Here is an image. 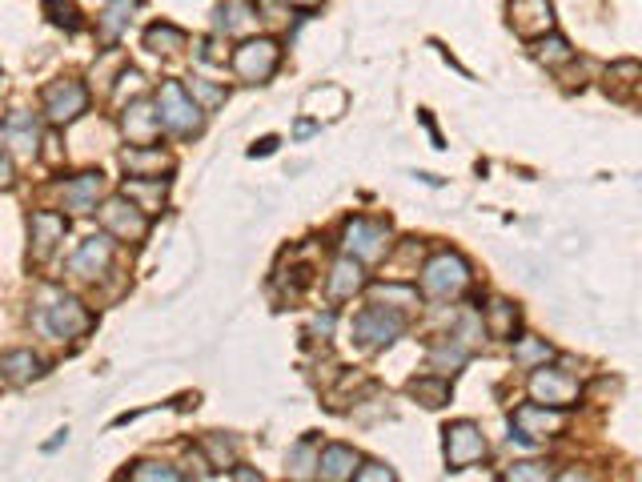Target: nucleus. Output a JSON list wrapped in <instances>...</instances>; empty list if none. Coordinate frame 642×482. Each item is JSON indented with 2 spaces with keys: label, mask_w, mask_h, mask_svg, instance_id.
<instances>
[{
  "label": "nucleus",
  "mask_w": 642,
  "mask_h": 482,
  "mask_svg": "<svg viewBox=\"0 0 642 482\" xmlns=\"http://www.w3.org/2000/svg\"><path fill=\"white\" fill-rule=\"evenodd\" d=\"M113 254H117L113 233H93V237L81 241V250L69 258V274L81 278V282H97L101 274H109Z\"/></svg>",
  "instance_id": "f8f14e48"
},
{
  "label": "nucleus",
  "mask_w": 642,
  "mask_h": 482,
  "mask_svg": "<svg viewBox=\"0 0 642 482\" xmlns=\"http://www.w3.org/2000/svg\"><path fill=\"white\" fill-rule=\"evenodd\" d=\"M225 478H249V482H253V478H261V474H257V470H225Z\"/></svg>",
  "instance_id": "c03bdc74"
},
{
  "label": "nucleus",
  "mask_w": 642,
  "mask_h": 482,
  "mask_svg": "<svg viewBox=\"0 0 642 482\" xmlns=\"http://www.w3.org/2000/svg\"><path fill=\"white\" fill-rule=\"evenodd\" d=\"M566 430V410L546 402H522L510 414V442H546Z\"/></svg>",
  "instance_id": "39448f33"
},
{
  "label": "nucleus",
  "mask_w": 642,
  "mask_h": 482,
  "mask_svg": "<svg viewBox=\"0 0 642 482\" xmlns=\"http://www.w3.org/2000/svg\"><path fill=\"white\" fill-rule=\"evenodd\" d=\"M121 193L133 201V205H141L145 213H157L161 205H165V193H169V181H161V177H125V185H121Z\"/></svg>",
  "instance_id": "aec40b11"
},
{
  "label": "nucleus",
  "mask_w": 642,
  "mask_h": 482,
  "mask_svg": "<svg viewBox=\"0 0 642 482\" xmlns=\"http://www.w3.org/2000/svg\"><path fill=\"white\" fill-rule=\"evenodd\" d=\"M289 5H297V9H317L321 0H289Z\"/></svg>",
  "instance_id": "a18cd8bd"
},
{
  "label": "nucleus",
  "mask_w": 642,
  "mask_h": 482,
  "mask_svg": "<svg viewBox=\"0 0 642 482\" xmlns=\"http://www.w3.org/2000/svg\"><path fill=\"white\" fill-rule=\"evenodd\" d=\"M41 109H45V121L49 125H69V121H77L85 109H89V89L81 85V81H53L49 89H45V97H41Z\"/></svg>",
  "instance_id": "9b49d317"
},
{
  "label": "nucleus",
  "mask_w": 642,
  "mask_h": 482,
  "mask_svg": "<svg viewBox=\"0 0 642 482\" xmlns=\"http://www.w3.org/2000/svg\"><path fill=\"white\" fill-rule=\"evenodd\" d=\"M137 5H141V0H109V5L101 9V17H97V33H101V41H117V37L129 29V21H133Z\"/></svg>",
  "instance_id": "4be33fe9"
},
{
  "label": "nucleus",
  "mask_w": 642,
  "mask_h": 482,
  "mask_svg": "<svg viewBox=\"0 0 642 482\" xmlns=\"http://www.w3.org/2000/svg\"><path fill=\"white\" fill-rule=\"evenodd\" d=\"M129 478H133V482H181L185 474H181L177 466H169V462H137V466L129 470Z\"/></svg>",
  "instance_id": "473e14b6"
},
{
  "label": "nucleus",
  "mask_w": 642,
  "mask_h": 482,
  "mask_svg": "<svg viewBox=\"0 0 642 482\" xmlns=\"http://www.w3.org/2000/svg\"><path fill=\"white\" fill-rule=\"evenodd\" d=\"M41 374H45V362L33 350H9L5 358H0V378L13 382V386H29Z\"/></svg>",
  "instance_id": "412c9836"
},
{
  "label": "nucleus",
  "mask_w": 642,
  "mask_h": 482,
  "mask_svg": "<svg viewBox=\"0 0 642 482\" xmlns=\"http://www.w3.org/2000/svg\"><path fill=\"white\" fill-rule=\"evenodd\" d=\"M193 97H201V101L213 109V105H221V101H225V89H217V85H205V81H193Z\"/></svg>",
  "instance_id": "58836bf2"
},
{
  "label": "nucleus",
  "mask_w": 642,
  "mask_h": 482,
  "mask_svg": "<svg viewBox=\"0 0 642 482\" xmlns=\"http://www.w3.org/2000/svg\"><path fill=\"white\" fill-rule=\"evenodd\" d=\"M145 49L153 53H173V49H185V33L177 25H153L145 33Z\"/></svg>",
  "instance_id": "c756f323"
},
{
  "label": "nucleus",
  "mask_w": 642,
  "mask_h": 482,
  "mask_svg": "<svg viewBox=\"0 0 642 482\" xmlns=\"http://www.w3.org/2000/svg\"><path fill=\"white\" fill-rule=\"evenodd\" d=\"M65 233H69V221L61 217V213H53V209H37L33 217H29V237H33V262H45L61 241H65Z\"/></svg>",
  "instance_id": "2eb2a0df"
},
{
  "label": "nucleus",
  "mask_w": 642,
  "mask_h": 482,
  "mask_svg": "<svg viewBox=\"0 0 642 482\" xmlns=\"http://www.w3.org/2000/svg\"><path fill=\"white\" fill-rule=\"evenodd\" d=\"M121 165H125L133 177H145V169H153V173L161 177V169H169V157H165L161 149H153V145H133V149L121 153Z\"/></svg>",
  "instance_id": "393cba45"
},
{
  "label": "nucleus",
  "mask_w": 642,
  "mask_h": 482,
  "mask_svg": "<svg viewBox=\"0 0 642 482\" xmlns=\"http://www.w3.org/2000/svg\"><path fill=\"white\" fill-rule=\"evenodd\" d=\"M366 290V266L350 254H342L334 266H330V278H326V294L330 302H350L354 294Z\"/></svg>",
  "instance_id": "a211bd4d"
},
{
  "label": "nucleus",
  "mask_w": 642,
  "mask_h": 482,
  "mask_svg": "<svg viewBox=\"0 0 642 482\" xmlns=\"http://www.w3.org/2000/svg\"><path fill=\"white\" fill-rule=\"evenodd\" d=\"M273 145H277V141H273V137H265V141H257L249 153H253V157H265V153H273Z\"/></svg>",
  "instance_id": "37998d69"
},
{
  "label": "nucleus",
  "mask_w": 642,
  "mask_h": 482,
  "mask_svg": "<svg viewBox=\"0 0 642 482\" xmlns=\"http://www.w3.org/2000/svg\"><path fill=\"white\" fill-rule=\"evenodd\" d=\"M121 129H125V137L133 141V145H153L157 137H161V109H157V101H133V105H125V117H121Z\"/></svg>",
  "instance_id": "4468645a"
},
{
  "label": "nucleus",
  "mask_w": 642,
  "mask_h": 482,
  "mask_svg": "<svg viewBox=\"0 0 642 482\" xmlns=\"http://www.w3.org/2000/svg\"><path fill=\"white\" fill-rule=\"evenodd\" d=\"M289 474L293 478H317V454H313V442H297L289 450Z\"/></svg>",
  "instance_id": "f704fd0d"
},
{
  "label": "nucleus",
  "mask_w": 642,
  "mask_h": 482,
  "mask_svg": "<svg viewBox=\"0 0 642 482\" xmlns=\"http://www.w3.org/2000/svg\"><path fill=\"white\" fill-rule=\"evenodd\" d=\"M370 298H374V306H390V310H410V306H418V290L398 286V282H390V286H374V290H370Z\"/></svg>",
  "instance_id": "c85d7f7f"
},
{
  "label": "nucleus",
  "mask_w": 642,
  "mask_h": 482,
  "mask_svg": "<svg viewBox=\"0 0 642 482\" xmlns=\"http://www.w3.org/2000/svg\"><path fill=\"white\" fill-rule=\"evenodd\" d=\"M309 334H321V338H330V334H334V310L317 314V318H313V326H309Z\"/></svg>",
  "instance_id": "ea45409f"
},
{
  "label": "nucleus",
  "mask_w": 642,
  "mask_h": 482,
  "mask_svg": "<svg viewBox=\"0 0 642 482\" xmlns=\"http://www.w3.org/2000/svg\"><path fill=\"white\" fill-rule=\"evenodd\" d=\"M17 177H13V157L9 153H0V189H9Z\"/></svg>",
  "instance_id": "a19ab883"
},
{
  "label": "nucleus",
  "mask_w": 642,
  "mask_h": 482,
  "mask_svg": "<svg viewBox=\"0 0 642 482\" xmlns=\"http://www.w3.org/2000/svg\"><path fill=\"white\" fill-rule=\"evenodd\" d=\"M442 434H446V466H450V470H466V466L482 462V458H486V450H490V442H486L482 426H478V422H470V418L450 422Z\"/></svg>",
  "instance_id": "6e6552de"
},
{
  "label": "nucleus",
  "mask_w": 642,
  "mask_h": 482,
  "mask_svg": "<svg viewBox=\"0 0 642 482\" xmlns=\"http://www.w3.org/2000/svg\"><path fill=\"white\" fill-rule=\"evenodd\" d=\"M406 326H410V322H406V310L370 306V310H362V314L354 318V338H358L362 350H382V346H390L394 338H402Z\"/></svg>",
  "instance_id": "0eeeda50"
},
{
  "label": "nucleus",
  "mask_w": 642,
  "mask_h": 482,
  "mask_svg": "<svg viewBox=\"0 0 642 482\" xmlns=\"http://www.w3.org/2000/svg\"><path fill=\"white\" fill-rule=\"evenodd\" d=\"M510 29L526 41H538L554 33V9L550 0H510Z\"/></svg>",
  "instance_id": "ddd939ff"
},
{
  "label": "nucleus",
  "mask_w": 642,
  "mask_h": 482,
  "mask_svg": "<svg viewBox=\"0 0 642 482\" xmlns=\"http://www.w3.org/2000/svg\"><path fill=\"white\" fill-rule=\"evenodd\" d=\"M410 394H414L422 406L438 410V406L450 402V382H446V374H422V378L410 382Z\"/></svg>",
  "instance_id": "a878e982"
},
{
  "label": "nucleus",
  "mask_w": 642,
  "mask_h": 482,
  "mask_svg": "<svg viewBox=\"0 0 642 482\" xmlns=\"http://www.w3.org/2000/svg\"><path fill=\"white\" fill-rule=\"evenodd\" d=\"M354 478H358V482H394L398 474H394L390 466H382V462H362Z\"/></svg>",
  "instance_id": "4c0bfd02"
},
{
  "label": "nucleus",
  "mask_w": 642,
  "mask_h": 482,
  "mask_svg": "<svg viewBox=\"0 0 642 482\" xmlns=\"http://www.w3.org/2000/svg\"><path fill=\"white\" fill-rule=\"evenodd\" d=\"M157 109H161V125L173 137H197L205 125V109L197 105V97L185 93L181 81H165L157 89Z\"/></svg>",
  "instance_id": "20e7f679"
},
{
  "label": "nucleus",
  "mask_w": 642,
  "mask_h": 482,
  "mask_svg": "<svg viewBox=\"0 0 642 482\" xmlns=\"http://www.w3.org/2000/svg\"><path fill=\"white\" fill-rule=\"evenodd\" d=\"M474 270L458 250H438L426 266H422V294L434 302H454L470 290Z\"/></svg>",
  "instance_id": "f257e3e1"
},
{
  "label": "nucleus",
  "mask_w": 642,
  "mask_h": 482,
  "mask_svg": "<svg viewBox=\"0 0 642 482\" xmlns=\"http://www.w3.org/2000/svg\"><path fill=\"white\" fill-rule=\"evenodd\" d=\"M101 189H105V177L97 169H85V173H77V177H69L61 185V197H65V205L73 213H93L97 201H101Z\"/></svg>",
  "instance_id": "6ab92c4d"
},
{
  "label": "nucleus",
  "mask_w": 642,
  "mask_h": 482,
  "mask_svg": "<svg viewBox=\"0 0 642 482\" xmlns=\"http://www.w3.org/2000/svg\"><path fill=\"white\" fill-rule=\"evenodd\" d=\"M229 65H233V73H237L245 85H265V81L277 73V65H281V45H277L273 37H253V41H245V45L233 49Z\"/></svg>",
  "instance_id": "423d86ee"
},
{
  "label": "nucleus",
  "mask_w": 642,
  "mask_h": 482,
  "mask_svg": "<svg viewBox=\"0 0 642 482\" xmlns=\"http://www.w3.org/2000/svg\"><path fill=\"white\" fill-rule=\"evenodd\" d=\"M466 358H470V350H466V346H462V342L450 334V342H446V346H438V350L430 354V366H434L438 374H446V370L454 374V370H458Z\"/></svg>",
  "instance_id": "7c9ffc66"
},
{
  "label": "nucleus",
  "mask_w": 642,
  "mask_h": 482,
  "mask_svg": "<svg viewBox=\"0 0 642 482\" xmlns=\"http://www.w3.org/2000/svg\"><path fill=\"white\" fill-rule=\"evenodd\" d=\"M390 246H394L390 221H378V217H350L346 229H342V250H346L350 258H358L362 266L386 262V258H390Z\"/></svg>",
  "instance_id": "7ed1b4c3"
},
{
  "label": "nucleus",
  "mask_w": 642,
  "mask_h": 482,
  "mask_svg": "<svg viewBox=\"0 0 642 482\" xmlns=\"http://www.w3.org/2000/svg\"><path fill=\"white\" fill-rule=\"evenodd\" d=\"M313 133H317V121H297V125H293V137H297V141H305V137H313Z\"/></svg>",
  "instance_id": "79ce46f5"
},
{
  "label": "nucleus",
  "mask_w": 642,
  "mask_h": 482,
  "mask_svg": "<svg viewBox=\"0 0 642 482\" xmlns=\"http://www.w3.org/2000/svg\"><path fill=\"white\" fill-rule=\"evenodd\" d=\"M97 213H101L105 233H113V237H121V241H141V237L149 233V213H145L141 205H133L125 193L101 201Z\"/></svg>",
  "instance_id": "1a4fd4ad"
},
{
  "label": "nucleus",
  "mask_w": 642,
  "mask_h": 482,
  "mask_svg": "<svg viewBox=\"0 0 642 482\" xmlns=\"http://www.w3.org/2000/svg\"><path fill=\"white\" fill-rule=\"evenodd\" d=\"M550 358H554V350L546 346V338H534V334H526V338H514V366H518V370L546 366Z\"/></svg>",
  "instance_id": "bb28decb"
},
{
  "label": "nucleus",
  "mask_w": 642,
  "mask_h": 482,
  "mask_svg": "<svg viewBox=\"0 0 642 482\" xmlns=\"http://www.w3.org/2000/svg\"><path fill=\"white\" fill-rule=\"evenodd\" d=\"M482 322H486V334H490V338H514V330H518V306L506 302V298H494V302L486 306Z\"/></svg>",
  "instance_id": "5701e85b"
},
{
  "label": "nucleus",
  "mask_w": 642,
  "mask_h": 482,
  "mask_svg": "<svg viewBox=\"0 0 642 482\" xmlns=\"http://www.w3.org/2000/svg\"><path fill=\"white\" fill-rule=\"evenodd\" d=\"M213 25H217V33H225V37L245 33V29L253 25V9L245 5V0H225V5H217V13H213Z\"/></svg>",
  "instance_id": "b1692460"
},
{
  "label": "nucleus",
  "mask_w": 642,
  "mask_h": 482,
  "mask_svg": "<svg viewBox=\"0 0 642 482\" xmlns=\"http://www.w3.org/2000/svg\"><path fill=\"white\" fill-rule=\"evenodd\" d=\"M0 129H5V141H9V153H13V157H37V153H41V125H37L33 113L13 109Z\"/></svg>",
  "instance_id": "dca6fc26"
},
{
  "label": "nucleus",
  "mask_w": 642,
  "mask_h": 482,
  "mask_svg": "<svg viewBox=\"0 0 642 482\" xmlns=\"http://www.w3.org/2000/svg\"><path fill=\"white\" fill-rule=\"evenodd\" d=\"M201 450L209 454V462L213 466H221V470H229L233 462H237V442L233 438H225V434H209L205 442H201Z\"/></svg>",
  "instance_id": "2f4dec72"
},
{
  "label": "nucleus",
  "mask_w": 642,
  "mask_h": 482,
  "mask_svg": "<svg viewBox=\"0 0 642 482\" xmlns=\"http://www.w3.org/2000/svg\"><path fill=\"white\" fill-rule=\"evenodd\" d=\"M33 322H37V330H45V334H49V338H57V342H65V338H81V334H89V330H93V314H89V306H85L81 298H73V294H49Z\"/></svg>",
  "instance_id": "f03ea898"
},
{
  "label": "nucleus",
  "mask_w": 642,
  "mask_h": 482,
  "mask_svg": "<svg viewBox=\"0 0 642 482\" xmlns=\"http://www.w3.org/2000/svg\"><path fill=\"white\" fill-rule=\"evenodd\" d=\"M358 466H362V454L346 442H330L317 450V478H326V482H350Z\"/></svg>",
  "instance_id": "f3484780"
},
{
  "label": "nucleus",
  "mask_w": 642,
  "mask_h": 482,
  "mask_svg": "<svg viewBox=\"0 0 642 482\" xmlns=\"http://www.w3.org/2000/svg\"><path fill=\"white\" fill-rule=\"evenodd\" d=\"M606 81H614V85H630V81H642V69H638L634 61H618V65H610V69H606Z\"/></svg>",
  "instance_id": "e433bc0d"
},
{
  "label": "nucleus",
  "mask_w": 642,
  "mask_h": 482,
  "mask_svg": "<svg viewBox=\"0 0 642 482\" xmlns=\"http://www.w3.org/2000/svg\"><path fill=\"white\" fill-rule=\"evenodd\" d=\"M534 57H538L546 69H558V65H570V61H574V49H570V41H566V37L546 33V37H538V41H534Z\"/></svg>",
  "instance_id": "cd10ccee"
},
{
  "label": "nucleus",
  "mask_w": 642,
  "mask_h": 482,
  "mask_svg": "<svg viewBox=\"0 0 642 482\" xmlns=\"http://www.w3.org/2000/svg\"><path fill=\"white\" fill-rule=\"evenodd\" d=\"M45 17H49L57 29H65V33H77V29H81V13H77L73 0H45Z\"/></svg>",
  "instance_id": "72a5a7b5"
},
{
  "label": "nucleus",
  "mask_w": 642,
  "mask_h": 482,
  "mask_svg": "<svg viewBox=\"0 0 642 482\" xmlns=\"http://www.w3.org/2000/svg\"><path fill=\"white\" fill-rule=\"evenodd\" d=\"M530 398L534 402H546V406H574L582 398V386L574 374L558 370V366H534L530 370Z\"/></svg>",
  "instance_id": "9d476101"
},
{
  "label": "nucleus",
  "mask_w": 642,
  "mask_h": 482,
  "mask_svg": "<svg viewBox=\"0 0 642 482\" xmlns=\"http://www.w3.org/2000/svg\"><path fill=\"white\" fill-rule=\"evenodd\" d=\"M502 478H506V482H550L554 470H550L546 462H514Z\"/></svg>",
  "instance_id": "c9c22d12"
},
{
  "label": "nucleus",
  "mask_w": 642,
  "mask_h": 482,
  "mask_svg": "<svg viewBox=\"0 0 642 482\" xmlns=\"http://www.w3.org/2000/svg\"><path fill=\"white\" fill-rule=\"evenodd\" d=\"M638 93H642V89H638Z\"/></svg>",
  "instance_id": "49530a36"
}]
</instances>
